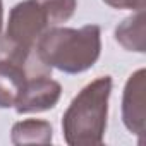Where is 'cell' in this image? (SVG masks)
Instances as JSON below:
<instances>
[{"label":"cell","mask_w":146,"mask_h":146,"mask_svg":"<svg viewBox=\"0 0 146 146\" xmlns=\"http://www.w3.org/2000/svg\"><path fill=\"white\" fill-rule=\"evenodd\" d=\"M2 24H4V0H0V31H2Z\"/></svg>","instance_id":"cell-10"},{"label":"cell","mask_w":146,"mask_h":146,"mask_svg":"<svg viewBox=\"0 0 146 146\" xmlns=\"http://www.w3.org/2000/svg\"><path fill=\"white\" fill-rule=\"evenodd\" d=\"M112 84L110 76H100L72 98L62 117V132L69 146L103 143Z\"/></svg>","instance_id":"cell-2"},{"label":"cell","mask_w":146,"mask_h":146,"mask_svg":"<svg viewBox=\"0 0 146 146\" xmlns=\"http://www.w3.org/2000/svg\"><path fill=\"white\" fill-rule=\"evenodd\" d=\"M115 40L129 52H144V9H137L115 28Z\"/></svg>","instance_id":"cell-7"},{"label":"cell","mask_w":146,"mask_h":146,"mask_svg":"<svg viewBox=\"0 0 146 146\" xmlns=\"http://www.w3.org/2000/svg\"><path fill=\"white\" fill-rule=\"evenodd\" d=\"M103 2L113 9H129V11L144 9V0H103Z\"/></svg>","instance_id":"cell-9"},{"label":"cell","mask_w":146,"mask_h":146,"mask_svg":"<svg viewBox=\"0 0 146 146\" xmlns=\"http://www.w3.org/2000/svg\"><path fill=\"white\" fill-rule=\"evenodd\" d=\"M62 96V86L52 76H38L28 79L14 108L17 113H35L53 108Z\"/></svg>","instance_id":"cell-5"},{"label":"cell","mask_w":146,"mask_h":146,"mask_svg":"<svg viewBox=\"0 0 146 146\" xmlns=\"http://www.w3.org/2000/svg\"><path fill=\"white\" fill-rule=\"evenodd\" d=\"M52 139V124L41 119H26L16 122L11 131V141L14 144H48Z\"/></svg>","instance_id":"cell-6"},{"label":"cell","mask_w":146,"mask_h":146,"mask_svg":"<svg viewBox=\"0 0 146 146\" xmlns=\"http://www.w3.org/2000/svg\"><path fill=\"white\" fill-rule=\"evenodd\" d=\"M144 79L146 70L137 69L129 76L124 96H122V122L129 132L143 139L146 127V107H144Z\"/></svg>","instance_id":"cell-4"},{"label":"cell","mask_w":146,"mask_h":146,"mask_svg":"<svg viewBox=\"0 0 146 146\" xmlns=\"http://www.w3.org/2000/svg\"><path fill=\"white\" fill-rule=\"evenodd\" d=\"M36 52L48 67L65 74H81L100 58L102 29L98 24H86L79 29L55 26L38 40Z\"/></svg>","instance_id":"cell-1"},{"label":"cell","mask_w":146,"mask_h":146,"mask_svg":"<svg viewBox=\"0 0 146 146\" xmlns=\"http://www.w3.org/2000/svg\"><path fill=\"white\" fill-rule=\"evenodd\" d=\"M50 12L55 26H60L62 23L69 21L76 12L78 0H40Z\"/></svg>","instance_id":"cell-8"},{"label":"cell","mask_w":146,"mask_h":146,"mask_svg":"<svg viewBox=\"0 0 146 146\" xmlns=\"http://www.w3.org/2000/svg\"><path fill=\"white\" fill-rule=\"evenodd\" d=\"M52 28H55V23L40 0H23L11 9L4 35L23 46L35 48L38 40Z\"/></svg>","instance_id":"cell-3"}]
</instances>
